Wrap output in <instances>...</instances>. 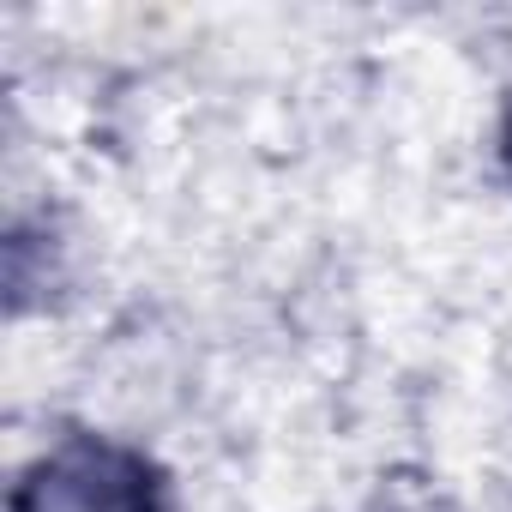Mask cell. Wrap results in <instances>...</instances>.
Segmentation results:
<instances>
[{
    "label": "cell",
    "instance_id": "1",
    "mask_svg": "<svg viewBox=\"0 0 512 512\" xmlns=\"http://www.w3.org/2000/svg\"><path fill=\"white\" fill-rule=\"evenodd\" d=\"M13 512H169L163 470L109 434H67L13 482Z\"/></svg>",
    "mask_w": 512,
    "mask_h": 512
},
{
    "label": "cell",
    "instance_id": "2",
    "mask_svg": "<svg viewBox=\"0 0 512 512\" xmlns=\"http://www.w3.org/2000/svg\"><path fill=\"white\" fill-rule=\"evenodd\" d=\"M500 169L512 175V103H506V115H500Z\"/></svg>",
    "mask_w": 512,
    "mask_h": 512
}]
</instances>
